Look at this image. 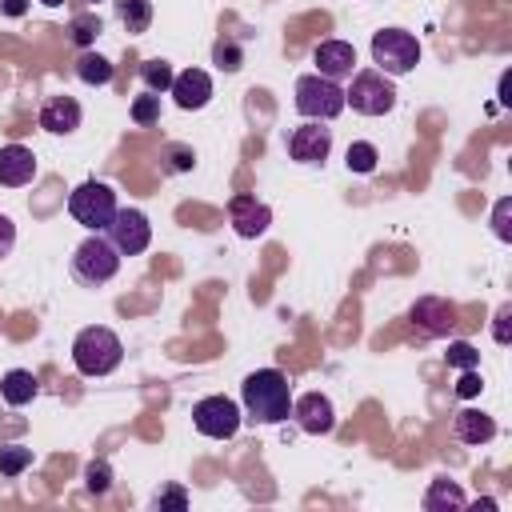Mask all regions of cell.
<instances>
[{
	"mask_svg": "<svg viewBox=\"0 0 512 512\" xmlns=\"http://www.w3.org/2000/svg\"><path fill=\"white\" fill-rule=\"evenodd\" d=\"M240 400L248 420L256 424H280L292 416V384L280 368H256L240 384Z\"/></svg>",
	"mask_w": 512,
	"mask_h": 512,
	"instance_id": "6da1fadb",
	"label": "cell"
},
{
	"mask_svg": "<svg viewBox=\"0 0 512 512\" xmlns=\"http://www.w3.org/2000/svg\"><path fill=\"white\" fill-rule=\"evenodd\" d=\"M124 360V344L112 328L104 324H92V328H80L76 340H72V364L80 376H108L116 372Z\"/></svg>",
	"mask_w": 512,
	"mask_h": 512,
	"instance_id": "7a4b0ae2",
	"label": "cell"
},
{
	"mask_svg": "<svg viewBox=\"0 0 512 512\" xmlns=\"http://www.w3.org/2000/svg\"><path fill=\"white\" fill-rule=\"evenodd\" d=\"M116 272H120V252H116V244H112L108 236H100V232H92V236L72 252V276H76V284H84V288H100V284H108Z\"/></svg>",
	"mask_w": 512,
	"mask_h": 512,
	"instance_id": "3957f363",
	"label": "cell"
},
{
	"mask_svg": "<svg viewBox=\"0 0 512 512\" xmlns=\"http://www.w3.org/2000/svg\"><path fill=\"white\" fill-rule=\"evenodd\" d=\"M372 64L384 76H408L420 64V40L404 28H384L372 36Z\"/></svg>",
	"mask_w": 512,
	"mask_h": 512,
	"instance_id": "277c9868",
	"label": "cell"
},
{
	"mask_svg": "<svg viewBox=\"0 0 512 512\" xmlns=\"http://www.w3.org/2000/svg\"><path fill=\"white\" fill-rule=\"evenodd\" d=\"M344 108H348V104H344V88H340L336 80H328V76H320V72L296 80V112H300L304 120H324V124H328V120H336Z\"/></svg>",
	"mask_w": 512,
	"mask_h": 512,
	"instance_id": "5b68a950",
	"label": "cell"
},
{
	"mask_svg": "<svg viewBox=\"0 0 512 512\" xmlns=\"http://www.w3.org/2000/svg\"><path fill=\"white\" fill-rule=\"evenodd\" d=\"M116 192L104 180H84L72 196H68V212L76 224H84L88 232H108L112 216H116Z\"/></svg>",
	"mask_w": 512,
	"mask_h": 512,
	"instance_id": "8992f818",
	"label": "cell"
},
{
	"mask_svg": "<svg viewBox=\"0 0 512 512\" xmlns=\"http://www.w3.org/2000/svg\"><path fill=\"white\" fill-rule=\"evenodd\" d=\"M344 104H352V112H360V116H384V112H392L396 108L392 76H384L376 68L352 72V84L344 88Z\"/></svg>",
	"mask_w": 512,
	"mask_h": 512,
	"instance_id": "52a82bcc",
	"label": "cell"
},
{
	"mask_svg": "<svg viewBox=\"0 0 512 512\" xmlns=\"http://www.w3.org/2000/svg\"><path fill=\"white\" fill-rule=\"evenodd\" d=\"M192 424L208 440H232L240 432V408L228 396H204L192 404Z\"/></svg>",
	"mask_w": 512,
	"mask_h": 512,
	"instance_id": "ba28073f",
	"label": "cell"
},
{
	"mask_svg": "<svg viewBox=\"0 0 512 512\" xmlns=\"http://www.w3.org/2000/svg\"><path fill=\"white\" fill-rule=\"evenodd\" d=\"M108 240L116 244L120 256H140L152 240V224L140 208H116V216L108 224Z\"/></svg>",
	"mask_w": 512,
	"mask_h": 512,
	"instance_id": "9c48e42d",
	"label": "cell"
},
{
	"mask_svg": "<svg viewBox=\"0 0 512 512\" xmlns=\"http://www.w3.org/2000/svg\"><path fill=\"white\" fill-rule=\"evenodd\" d=\"M328 152H332V128H324V120H308L288 132V156L296 164H324Z\"/></svg>",
	"mask_w": 512,
	"mask_h": 512,
	"instance_id": "30bf717a",
	"label": "cell"
},
{
	"mask_svg": "<svg viewBox=\"0 0 512 512\" xmlns=\"http://www.w3.org/2000/svg\"><path fill=\"white\" fill-rule=\"evenodd\" d=\"M408 320H412V328H420V336L432 340V336H448L456 328V308L444 296H424L412 304Z\"/></svg>",
	"mask_w": 512,
	"mask_h": 512,
	"instance_id": "8fae6325",
	"label": "cell"
},
{
	"mask_svg": "<svg viewBox=\"0 0 512 512\" xmlns=\"http://www.w3.org/2000/svg\"><path fill=\"white\" fill-rule=\"evenodd\" d=\"M228 216H232L236 236H244V240L264 236V232H268V224H272V208H268V204H260V200H256V196H248V192L232 196Z\"/></svg>",
	"mask_w": 512,
	"mask_h": 512,
	"instance_id": "7c38bea8",
	"label": "cell"
},
{
	"mask_svg": "<svg viewBox=\"0 0 512 512\" xmlns=\"http://www.w3.org/2000/svg\"><path fill=\"white\" fill-rule=\"evenodd\" d=\"M292 416H296V424H300L308 436H324V432H332V424H336V408H332V400H328L324 392H304V396H296V400H292Z\"/></svg>",
	"mask_w": 512,
	"mask_h": 512,
	"instance_id": "4fadbf2b",
	"label": "cell"
},
{
	"mask_svg": "<svg viewBox=\"0 0 512 512\" xmlns=\"http://www.w3.org/2000/svg\"><path fill=\"white\" fill-rule=\"evenodd\" d=\"M312 64H316L320 76L340 84V80H348L356 72V48L348 40H320L316 52H312Z\"/></svg>",
	"mask_w": 512,
	"mask_h": 512,
	"instance_id": "5bb4252c",
	"label": "cell"
},
{
	"mask_svg": "<svg viewBox=\"0 0 512 512\" xmlns=\"http://www.w3.org/2000/svg\"><path fill=\"white\" fill-rule=\"evenodd\" d=\"M168 92H172L176 108H184V112H196V108H204V104L212 100V76H208L204 68H188V72H176Z\"/></svg>",
	"mask_w": 512,
	"mask_h": 512,
	"instance_id": "9a60e30c",
	"label": "cell"
},
{
	"mask_svg": "<svg viewBox=\"0 0 512 512\" xmlns=\"http://www.w3.org/2000/svg\"><path fill=\"white\" fill-rule=\"evenodd\" d=\"M80 120H84V112L72 96H48L40 104V128L52 136H72L80 128Z\"/></svg>",
	"mask_w": 512,
	"mask_h": 512,
	"instance_id": "2e32d148",
	"label": "cell"
},
{
	"mask_svg": "<svg viewBox=\"0 0 512 512\" xmlns=\"http://www.w3.org/2000/svg\"><path fill=\"white\" fill-rule=\"evenodd\" d=\"M36 180V156L24 144H4L0 148V184L4 188H24Z\"/></svg>",
	"mask_w": 512,
	"mask_h": 512,
	"instance_id": "e0dca14e",
	"label": "cell"
},
{
	"mask_svg": "<svg viewBox=\"0 0 512 512\" xmlns=\"http://www.w3.org/2000/svg\"><path fill=\"white\" fill-rule=\"evenodd\" d=\"M452 436H456L460 444H488V440L496 436V420H492L488 412H480V408H464V412H456V420H452Z\"/></svg>",
	"mask_w": 512,
	"mask_h": 512,
	"instance_id": "ac0fdd59",
	"label": "cell"
},
{
	"mask_svg": "<svg viewBox=\"0 0 512 512\" xmlns=\"http://www.w3.org/2000/svg\"><path fill=\"white\" fill-rule=\"evenodd\" d=\"M36 392H40V384H36V376H32L28 368H12V372L0 380V396H4V404H12V408L32 404Z\"/></svg>",
	"mask_w": 512,
	"mask_h": 512,
	"instance_id": "d6986e66",
	"label": "cell"
},
{
	"mask_svg": "<svg viewBox=\"0 0 512 512\" xmlns=\"http://www.w3.org/2000/svg\"><path fill=\"white\" fill-rule=\"evenodd\" d=\"M116 20L124 24L128 36H140L152 24V4L148 0H116Z\"/></svg>",
	"mask_w": 512,
	"mask_h": 512,
	"instance_id": "ffe728a7",
	"label": "cell"
},
{
	"mask_svg": "<svg viewBox=\"0 0 512 512\" xmlns=\"http://www.w3.org/2000/svg\"><path fill=\"white\" fill-rule=\"evenodd\" d=\"M76 76H80V84H88V88H100V84H108L112 80V64L100 56V52H80L76 56Z\"/></svg>",
	"mask_w": 512,
	"mask_h": 512,
	"instance_id": "44dd1931",
	"label": "cell"
},
{
	"mask_svg": "<svg viewBox=\"0 0 512 512\" xmlns=\"http://www.w3.org/2000/svg\"><path fill=\"white\" fill-rule=\"evenodd\" d=\"M464 492L452 484V480H432V488L424 492V508L428 512H440V508H464Z\"/></svg>",
	"mask_w": 512,
	"mask_h": 512,
	"instance_id": "7402d4cb",
	"label": "cell"
},
{
	"mask_svg": "<svg viewBox=\"0 0 512 512\" xmlns=\"http://www.w3.org/2000/svg\"><path fill=\"white\" fill-rule=\"evenodd\" d=\"M212 64H216L220 72H240V68H244V48H240V40L220 36V40L212 44Z\"/></svg>",
	"mask_w": 512,
	"mask_h": 512,
	"instance_id": "603a6c76",
	"label": "cell"
},
{
	"mask_svg": "<svg viewBox=\"0 0 512 512\" xmlns=\"http://www.w3.org/2000/svg\"><path fill=\"white\" fill-rule=\"evenodd\" d=\"M172 76H176V72H172L168 60H144V64H140V80H144V88L156 92V96L172 88Z\"/></svg>",
	"mask_w": 512,
	"mask_h": 512,
	"instance_id": "cb8c5ba5",
	"label": "cell"
},
{
	"mask_svg": "<svg viewBox=\"0 0 512 512\" xmlns=\"http://www.w3.org/2000/svg\"><path fill=\"white\" fill-rule=\"evenodd\" d=\"M376 160H380L376 144H368V140H356V144H348V156H344L348 172H360V176H368V172H376Z\"/></svg>",
	"mask_w": 512,
	"mask_h": 512,
	"instance_id": "d4e9b609",
	"label": "cell"
},
{
	"mask_svg": "<svg viewBox=\"0 0 512 512\" xmlns=\"http://www.w3.org/2000/svg\"><path fill=\"white\" fill-rule=\"evenodd\" d=\"M100 32H104V24H100V16H96V12H80V16H72V24H68L72 44H80V48H88Z\"/></svg>",
	"mask_w": 512,
	"mask_h": 512,
	"instance_id": "484cf974",
	"label": "cell"
},
{
	"mask_svg": "<svg viewBox=\"0 0 512 512\" xmlns=\"http://www.w3.org/2000/svg\"><path fill=\"white\" fill-rule=\"evenodd\" d=\"M28 464H32V448H24V444L0 448V476H20Z\"/></svg>",
	"mask_w": 512,
	"mask_h": 512,
	"instance_id": "4316f807",
	"label": "cell"
},
{
	"mask_svg": "<svg viewBox=\"0 0 512 512\" xmlns=\"http://www.w3.org/2000/svg\"><path fill=\"white\" fill-rule=\"evenodd\" d=\"M160 160H164V172H192V164H196V152H192L188 144H164Z\"/></svg>",
	"mask_w": 512,
	"mask_h": 512,
	"instance_id": "83f0119b",
	"label": "cell"
},
{
	"mask_svg": "<svg viewBox=\"0 0 512 512\" xmlns=\"http://www.w3.org/2000/svg\"><path fill=\"white\" fill-rule=\"evenodd\" d=\"M132 120H136V124H144V128H148V124H156V120H160V96H156V92L136 96V100H132Z\"/></svg>",
	"mask_w": 512,
	"mask_h": 512,
	"instance_id": "f1b7e54d",
	"label": "cell"
},
{
	"mask_svg": "<svg viewBox=\"0 0 512 512\" xmlns=\"http://www.w3.org/2000/svg\"><path fill=\"white\" fill-rule=\"evenodd\" d=\"M444 356H448L452 368H480V352H476L468 340H452Z\"/></svg>",
	"mask_w": 512,
	"mask_h": 512,
	"instance_id": "f546056e",
	"label": "cell"
},
{
	"mask_svg": "<svg viewBox=\"0 0 512 512\" xmlns=\"http://www.w3.org/2000/svg\"><path fill=\"white\" fill-rule=\"evenodd\" d=\"M84 480H88V492H96V496H104V492L112 488V468H108L104 460H92V464L84 468Z\"/></svg>",
	"mask_w": 512,
	"mask_h": 512,
	"instance_id": "4dcf8cb0",
	"label": "cell"
},
{
	"mask_svg": "<svg viewBox=\"0 0 512 512\" xmlns=\"http://www.w3.org/2000/svg\"><path fill=\"white\" fill-rule=\"evenodd\" d=\"M508 212H512V196L496 200V212H492V228L500 240H512V224H508Z\"/></svg>",
	"mask_w": 512,
	"mask_h": 512,
	"instance_id": "1f68e13d",
	"label": "cell"
},
{
	"mask_svg": "<svg viewBox=\"0 0 512 512\" xmlns=\"http://www.w3.org/2000/svg\"><path fill=\"white\" fill-rule=\"evenodd\" d=\"M492 320H496V324H492V336H496V344H500V348H504V344H512V328H508V320H512V304H500Z\"/></svg>",
	"mask_w": 512,
	"mask_h": 512,
	"instance_id": "d6a6232c",
	"label": "cell"
},
{
	"mask_svg": "<svg viewBox=\"0 0 512 512\" xmlns=\"http://www.w3.org/2000/svg\"><path fill=\"white\" fill-rule=\"evenodd\" d=\"M152 504H156V508H176V512H184V508H188V492H184V488H164V492H156Z\"/></svg>",
	"mask_w": 512,
	"mask_h": 512,
	"instance_id": "836d02e7",
	"label": "cell"
},
{
	"mask_svg": "<svg viewBox=\"0 0 512 512\" xmlns=\"http://www.w3.org/2000/svg\"><path fill=\"white\" fill-rule=\"evenodd\" d=\"M484 388V380H480V372L476 368H460V380H456V392L460 396H476Z\"/></svg>",
	"mask_w": 512,
	"mask_h": 512,
	"instance_id": "e575fe53",
	"label": "cell"
},
{
	"mask_svg": "<svg viewBox=\"0 0 512 512\" xmlns=\"http://www.w3.org/2000/svg\"><path fill=\"white\" fill-rule=\"evenodd\" d=\"M12 248H16V224H12V220L0 212V260H4Z\"/></svg>",
	"mask_w": 512,
	"mask_h": 512,
	"instance_id": "d590c367",
	"label": "cell"
},
{
	"mask_svg": "<svg viewBox=\"0 0 512 512\" xmlns=\"http://www.w3.org/2000/svg\"><path fill=\"white\" fill-rule=\"evenodd\" d=\"M28 4H32V0H0V12H4V16H24Z\"/></svg>",
	"mask_w": 512,
	"mask_h": 512,
	"instance_id": "8d00e7d4",
	"label": "cell"
},
{
	"mask_svg": "<svg viewBox=\"0 0 512 512\" xmlns=\"http://www.w3.org/2000/svg\"><path fill=\"white\" fill-rule=\"evenodd\" d=\"M40 4H48V8H60V4H64V0H40Z\"/></svg>",
	"mask_w": 512,
	"mask_h": 512,
	"instance_id": "74e56055",
	"label": "cell"
},
{
	"mask_svg": "<svg viewBox=\"0 0 512 512\" xmlns=\"http://www.w3.org/2000/svg\"><path fill=\"white\" fill-rule=\"evenodd\" d=\"M88 4H96V0H88Z\"/></svg>",
	"mask_w": 512,
	"mask_h": 512,
	"instance_id": "f35d334b",
	"label": "cell"
}]
</instances>
